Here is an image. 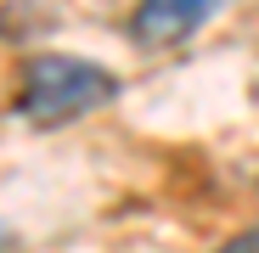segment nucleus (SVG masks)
I'll return each mask as SVG.
<instances>
[{
    "label": "nucleus",
    "instance_id": "4",
    "mask_svg": "<svg viewBox=\"0 0 259 253\" xmlns=\"http://www.w3.org/2000/svg\"><path fill=\"white\" fill-rule=\"evenodd\" d=\"M6 247H12V236H6V225H0V253H6Z\"/></svg>",
    "mask_w": 259,
    "mask_h": 253
},
{
    "label": "nucleus",
    "instance_id": "3",
    "mask_svg": "<svg viewBox=\"0 0 259 253\" xmlns=\"http://www.w3.org/2000/svg\"><path fill=\"white\" fill-rule=\"evenodd\" d=\"M220 253H259V231H242L237 242H226Z\"/></svg>",
    "mask_w": 259,
    "mask_h": 253
},
{
    "label": "nucleus",
    "instance_id": "1",
    "mask_svg": "<svg viewBox=\"0 0 259 253\" xmlns=\"http://www.w3.org/2000/svg\"><path fill=\"white\" fill-rule=\"evenodd\" d=\"M118 96V79L84 57H68V51H46V57H28L23 68V84H17V113L28 124H73L84 113H96Z\"/></svg>",
    "mask_w": 259,
    "mask_h": 253
},
{
    "label": "nucleus",
    "instance_id": "2",
    "mask_svg": "<svg viewBox=\"0 0 259 253\" xmlns=\"http://www.w3.org/2000/svg\"><path fill=\"white\" fill-rule=\"evenodd\" d=\"M220 6H226V0H141L136 17H130V34H136V45L163 51V45L192 39Z\"/></svg>",
    "mask_w": 259,
    "mask_h": 253
}]
</instances>
